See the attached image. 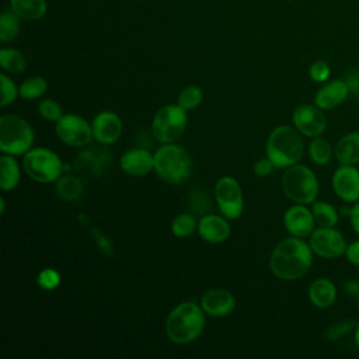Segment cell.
<instances>
[{
	"label": "cell",
	"mask_w": 359,
	"mask_h": 359,
	"mask_svg": "<svg viewBox=\"0 0 359 359\" xmlns=\"http://www.w3.org/2000/svg\"><path fill=\"white\" fill-rule=\"evenodd\" d=\"M313 264V250L303 238L292 236L276 244L269 258L271 272L282 280L304 276Z\"/></svg>",
	"instance_id": "1"
},
{
	"label": "cell",
	"mask_w": 359,
	"mask_h": 359,
	"mask_svg": "<svg viewBox=\"0 0 359 359\" xmlns=\"http://www.w3.org/2000/svg\"><path fill=\"white\" fill-rule=\"evenodd\" d=\"M203 309L192 302L177 304L167 316L165 335L178 345L195 341L203 331L205 314Z\"/></svg>",
	"instance_id": "2"
},
{
	"label": "cell",
	"mask_w": 359,
	"mask_h": 359,
	"mask_svg": "<svg viewBox=\"0 0 359 359\" xmlns=\"http://www.w3.org/2000/svg\"><path fill=\"white\" fill-rule=\"evenodd\" d=\"M300 132L292 126L280 125L276 126L265 146V154L275 165V168H287L297 164L304 154L303 139Z\"/></svg>",
	"instance_id": "3"
},
{
	"label": "cell",
	"mask_w": 359,
	"mask_h": 359,
	"mask_svg": "<svg viewBox=\"0 0 359 359\" xmlns=\"http://www.w3.org/2000/svg\"><path fill=\"white\" fill-rule=\"evenodd\" d=\"M154 171L160 180L177 185L188 180L192 171L189 153L174 143H164L154 153Z\"/></svg>",
	"instance_id": "4"
},
{
	"label": "cell",
	"mask_w": 359,
	"mask_h": 359,
	"mask_svg": "<svg viewBox=\"0 0 359 359\" xmlns=\"http://www.w3.org/2000/svg\"><path fill=\"white\" fill-rule=\"evenodd\" d=\"M34 130L18 115L4 114L0 116V150L6 154L20 156L32 149Z\"/></svg>",
	"instance_id": "5"
},
{
	"label": "cell",
	"mask_w": 359,
	"mask_h": 359,
	"mask_svg": "<svg viewBox=\"0 0 359 359\" xmlns=\"http://www.w3.org/2000/svg\"><path fill=\"white\" fill-rule=\"evenodd\" d=\"M282 189L290 201L309 205L317 199L318 180L309 167L293 164L282 175Z\"/></svg>",
	"instance_id": "6"
},
{
	"label": "cell",
	"mask_w": 359,
	"mask_h": 359,
	"mask_svg": "<svg viewBox=\"0 0 359 359\" xmlns=\"http://www.w3.org/2000/svg\"><path fill=\"white\" fill-rule=\"evenodd\" d=\"M22 167L31 180L41 184L56 182L65 170L60 157L45 147H34L28 150L24 154Z\"/></svg>",
	"instance_id": "7"
},
{
	"label": "cell",
	"mask_w": 359,
	"mask_h": 359,
	"mask_svg": "<svg viewBox=\"0 0 359 359\" xmlns=\"http://www.w3.org/2000/svg\"><path fill=\"white\" fill-rule=\"evenodd\" d=\"M188 122L187 109L180 104L160 108L151 121V133L160 143H174L185 132Z\"/></svg>",
	"instance_id": "8"
},
{
	"label": "cell",
	"mask_w": 359,
	"mask_h": 359,
	"mask_svg": "<svg viewBox=\"0 0 359 359\" xmlns=\"http://www.w3.org/2000/svg\"><path fill=\"white\" fill-rule=\"evenodd\" d=\"M215 201L224 217L238 219L244 209L243 191L234 177L224 175L215 184Z\"/></svg>",
	"instance_id": "9"
},
{
	"label": "cell",
	"mask_w": 359,
	"mask_h": 359,
	"mask_svg": "<svg viewBox=\"0 0 359 359\" xmlns=\"http://www.w3.org/2000/svg\"><path fill=\"white\" fill-rule=\"evenodd\" d=\"M55 132L65 144L72 147H84L90 144L94 137L91 125L76 114L62 115V118L55 122Z\"/></svg>",
	"instance_id": "10"
},
{
	"label": "cell",
	"mask_w": 359,
	"mask_h": 359,
	"mask_svg": "<svg viewBox=\"0 0 359 359\" xmlns=\"http://www.w3.org/2000/svg\"><path fill=\"white\" fill-rule=\"evenodd\" d=\"M309 244L314 254L327 259H334L345 255L348 245L342 233L334 227H318L313 230Z\"/></svg>",
	"instance_id": "11"
},
{
	"label": "cell",
	"mask_w": 359,
	"mask_h": 359,
	"mask_svg": "<svg viewBox=\"0 0 359 359\" xmlns=\"http://www.w3.org/2000/svg\"><path fill=\"white\" fill-rule=\"evenodd\" d=\"M292 121L294 128L307 137L320 136L327 126V118L316 104H300L293 109Z\"/></svg>",
	"instance_id": "12"
},
{
	"label": "cell",
	"mask_w": 359,
	"mask_h": 359,
	"mask_svg": "<svg viewBox=\"0 0 359 359\" xmlns=\"http://www.w3.org/2000/svg\"><path fill=\"white\" fill-rule=\"evenodd\" d=\"M111 165V153L105 147H88L83 150L76 161L74 168L86 178H98L104 175Z\"/></svg>",
	"instance_id": "13"
},
{
	"label": "cell",
	"mask_w": 359,
	"mask_h": 359,
	"mask_svg": "<svg viewBox=\"0 0 359 359\" xmlns=\"http://www.w3.org/2000/svg\"><path fill=\"white\" fill-rule=\"evenodd\" d=\"M332 189L344 202L359 201V170L355 165L341 164L332 175Z\"/></svg>",
	"instance_id": "14"
},
{
	"label": "cell",
	"mask_w": 359,
	"mask_h": 359,
	"mask_svg": "<svg viewBox=\"0 0 359 359\" xmlns=\"http://www.w3.org/2000/svg\"><path fill=\"white\" fill-rule=\"evenodd\" d=\"M91 128L94 139L104 146L115 143L121 137L123 130L121 118L112 111L98 112L91 122Z\"/></svg>",
	"instance_id": "15"
},
{
	"label": "cell",
	"mask_w": 359,
	"mask_h": 359,
	"mask_svg": "<svg viewBox=\"0 0 359 359\" xmlns=\"http://www.w3.org/2000/svg\"><path fill=\"white\" fill-rule=\"evenodd\" d=\"M283 223L286 230L296 237L304 238L314 230V216L311 209L306 208L303 203H296L290 206L283 216Z\"/></svg>",
	"instance_id": "16"
},
{
	"label": "cell",
	"mask_w": 359,
	"mask_h": 359,
	"mask_svg": "<svg viewBox=\"0 0 359 359\" xmlns=\"http://www.w3.org/2000/svg\"><path fill=\"white\" fill-rule=\"evenodd\" d=\"M201 307L210 317H226L236 309V299L226 289H209L201 297Z\"/></svg>",
	"instance_id": "17"
},
{
	"label": "cell",
	"mask_w": 359,
	"mask_h": 359,
	"mask_svg": "<svg viewBox=\"0 0 359 359\" xmlns=\"http://www.w3.org/2000/svg\"><path fill=\"white\" fill-rule=\"evenodd\" d=\"M196 231L202 240L212 244H219L230 237L231 227L227 222V217L208 213L199 219Z\"/></svg>",
	"instance_id": "18"
},
{
	"label": "cell",
	"mask_w": 359,
	"mask_h": 359,
	"mask_svg": "<svg viewBox=\"0 0 359 359\" xmlns=\"http://www.w3.org/2000/svg\"><path fill=\"white\" fill-rule=\"evenodd\" d=\"M119 167L123 172L133 177L146 175L154 170V154L142 147L130 149L121 156Z\"/></svg>",
	"instance_id": "19"
},
{
	"label": "cell",
	"mask_w": 359,
	"mask_h": 359,
	"mask_svg": "<svg viewBox=\"0 0 359 359\" xmlns=\"http://www.w3.org/2000/svg\"><path fill=\"white\" fill-rule=\"evenodd\" d=\"M349 95L351 94H349L348 86L344 80H331V81H327L316 93L314 104L323 111L332 109L341 105Z\"/></svg>",
	"instance_id": "20"
},
{
	"label": "cell",
	"mask_w": 359,
	"mask_h": 359,
	"mask_svg": "<svg viewBox=\"0 0 359 359\" xmlns=\"http://www.w3.org/2000/svg\"><path fill=\"white\" fill-rule=\"evenodd\" d=\"M309 299L318 309H328L335 303L337 287L327 278H317L309 286Z\"/></svg>",
	"instance_id": "21"
},
{
	"label": "cell",
	"mask_w": 359,
	"mask_h": 359,
	"mask_svg": "<svg viewBox=\"0 0 359 359\" xmlns=\"http://www.w3.org/2000/svg\"><path fill=\"white\" fill-rule=\"evenodd\" d=\"M334 154L339 164H359V132H351L342 136L335 144Z\"/></svg>",
	"instance_id": "22"
},
{
	"label": "cell",
	"mask_w": 359,
	"mask_h": 359,
	"mask_svg": "<svg viewBox=\"0 0 359 359\" xmlns=\"http://www.w3.org/2000/svg\"><path fill=\"white\" fill-rule=\"evenodd\" d=\"M57 196L65 202H76L84 195L83 180L73 174H62L55 184Z\"/></svg>",
	"instance_id": "23"
},
{
	"label": "cell",
	"mask_w": 359,
	"mask_h": 359,
	"mask_svg": "<svg viewBox=\"0 0 359 359\" xmlns=\"http://www.w3.org/2000/svg\"><path fill=\"white\" fill-rule=\"evenodd\" d=\"M20 182V165L11 154L0 157V188L3 191H13Z\"/></svg>",
	"instance_id": "24"
},
{
	"label": "cell",
	"mask_w": 359,
	"mask_h": 359,
	"mask_svg": "<svg viewBox=\"0 0 359 359\" xmlns=\"http://www.w3.org/2000/svg\"><path fill=\"white\" fill-rule=\"evenodd\" d=\"M10 4L22 20H39L46 13V0H10Z\"/></svg>",
	"instance_id": "25"
},
{
	"label": "cell",
	"mask_w": 359,
	"mask_h": 359,
	"mask_svg": "<svg viewBox=\"0 0 359 359\" xmlns=\"http://www.w3.org/2000/svg\"><path fill=\"white\" fill-rule=\"evenodd\" d=\"M0 66L8 73L20 74L27 69V59L20 50L4 48L0 50Z\"/></svg>",
	"instance_id": "26"
},
{
	"label": "cell",
	"mask_w": 359,
	"mask_h": 359,
	"mask_svg": "<svg viewBox=\"0 0 359 359\" xmlns=\"http://www.w3.org/2000/svg\"><path fill=\"white\" fill-rule=\"evenodd\" d=\"M311 212L320 227H334L338 223V212L331 203L314 201L311 203Z\"/></svg>",
	"instance_id": "27"
},
{
	"label": "cell",
	"mask_w": 359,
	"mask_h": 359,
	"mask_svg": "<svg viewBox=\"0 0 359 359\" xmlns=\"http://www.w3.org/2000/svg\"><path fill=\"white\" fill-rule=\"evenodd\" d=\"M332 154H334V150L327 139H324L321 136H316L311 140V143L309 146V156L314 164L324 165V164L330 163Z\"/></svg>",
	"instance_id": "28"
},
{
	"label": "cell",
	"mask_w": 359,
	"mask_h": 359,
	"mask_svg": "<svg viewBox=\"0 0 359 359\" xmlns=\"http://www.w3.org/2000/svg\"><path fill=\"white\" fill-rule=\"evenodd\" d=\"M20 31V17L13 10H4L0 14V41H13Z\"/></svg>",
	"instance_id": "29"
},
{
	"label": "cell",
	"mask_w": 359,
	"mask_h": 359,
	"mask_svg": "<svg viewBox=\"0 0 359 359\" xmlns=\"http://www.w3.org/2000/svg\"><path fill=\"white\" fill-rule=\"evenodd\" d=\"M196 229H198V222L195 216L189 212L177 215L171 223V231L178 238L189 237Z\"/></svg>",
	"instance_id": "30"
},
{
	"label": "cell",
	"mask_w": 359,
	"mask_h": 359,
	"mask_svg": "<svg viewBox=\"0 0 359 359\" xmlns=\"http://www.w3.org/2000/svg\"><path fill=\"white\" fill-rule=\"evenodd\" d=\"M46 88H48V83L43 77L32 76L21 83V86L18 87V93H20V97H22L24 100H35L43 95Z\"/></svg>",
	"instance_id": "31"
},
{
	"label": "cell",
	"mask_w": 359,
	"mask_h": 359,
	"mask_svg": "<svg viewBox=\"0 0 359 359\" xmlns=\"http://www.w3.org/2000/svg\"><path fill=\"white\" fill-rule=\"evenodd\" d=\"M187 206H188V212L192 213L194 216H203V215H208L210 209V199L203 189L195 188L188 195Z\"/></svg>",
	"instance_id": "32"
},
{
	"label": "cell",
	"mask_w": 359,
	"mask_h": 359,
	"mask_svg": "<svg viewBox=\"0 0 359 359\" xmlns=\"http://www.w3.org/2000/svg\"><path fill=\"white\" fill-rule=\"evenodd\" d=\"M203 100V91L198 86H187L180 94H178V102L184 109L191 111L198 108L202 104Z\"/></svg>",
	"instance_id": "33"
},
{
	"label": "cell",
	"mask_w": 359,
	"mask_h": 359,
	"mask_svg": "<svg viewBox=\"0 0 359 359\" xmlns=\"http://www.w3.org/2000/svg\"><path fill=\"white\" fill-rule=\"evenodd\" d=\"M356 327L355 320H341L331 324L325 331V338L330 341H338L351 334Z\"/></svg>",
	"instance_id": "34"
},
{
	"label": "cell",
	"mask_w": 359,
	"mask_h": 359,
	"mask_svg": "<svg viewBox=\"0 0 359 359\" xmlns=\"http://www.w3.org/2000/svg\"><path fill=\"white\" fill-rule=\"evenodd\" d=\"M39 115L50 122H57L62 118V107L52 98H43L38 104Z\"/></svg>",
	"instance_id": "35"
},
{
	"label": "cell",
	"mask_w": 359,
	"mask_h": 359,
	"mask_svg": "<svg viewBox=\"0 0 359 359\" xmlns=\"http://www.w3.org/2000/svg\"><path fill=\"white\" fill-rule=\"evenodd\" d=\"M36 283L42 290H53L60 285V273L53 268H45L38 273Z\"/></svg>",
	"instance_id": "36"
},
{
	"label": "cell",
	"mask_w": 359,
	"mask_h": 359,
	"mask_svg": "<svg viewBox=\"0 0 359 359\" xmlns=\"http://www.w3.org/2000/svg\"><path fill=\"white\" fill-rule=\"evenodd\" d=\"M0 84H1L0 105L7 107L15 101V98H17V95H20V93H18V88L14 84V81L6 74H0Z\"/></svg>",
	"instance_id": "37"
},
{
	"label": "cell",
	"mask_w": 359,
	"mask_h": 359,
	"mask_svg": "<svg viewBox=\"0 0 359 359\" xmlns=\"http://www.w3.org/2000/svg\"><path fill=\"white\" fill-rule=\"evenodd\" d=\"M330 74H331L330 65L324 60H316L314 63H311L309 69V76L316 83H325L330 79Z\"/></svg>",
	"instance_id": "38"
},
{
	"label": "cell",
	"mask_w": 359,
	"mask_h": 359,
	"mask_svg": "<svg viewBox=\"0 0 359 359\" xmlns=\"http://www.w3.org/2000/svg\"><path fill=\"white\" fill-rule=\"evenodd\" d=\"M348 86V90H349V94L355 98H359V70L353 69V70H349L346 74H345V80H344Z\"/></svg>",
	"instance_id": "39"
},
{
	"label": "cell",
	"mask_w": 359,
	"mask_h": 359,
	"mask_svg": "<svg viewBox=\"0 0 359 359\" xmlns=\"http://www.w3.org/2000/svg\"><path fill=\"white\" fill-rule=\"evenodd\" d=\"M91 234H93V238L94 241L97 243V245L100 247V250L105 254V255H109L112 254V244L111 241L98 230V229H91Z\"/></svg>",
	"instance_id": "40"
},
{
	"label": "cell",
	"mask_w": 359,
	"mask_h": 359,
	"mask_svg": "<svg viewBox=\"0 0 359 359\" xmlns=\"http://www.w3.org/2000/svg\"><path fill=\"white\" fill-rule=\"evenodd\" d=\"M273 168H275V165L271 163V160H269L268 157H265V158L258 160V161L254 164V174H255L257 177H265V175L271 174Z\"/></svg>",
	"instance_id": "41"
},
{
	"label": "cell",
	"mask_w": 359,
	"mask_h": 359,
	"mask_svg": "<svg viewBox=\"0 0 359 359\" xmlns=\"http://www.w3.org/2000/svg\"><path fill=\"white\" fill-rule=\"evenodd\" d=\"M345 257L346 259L352 264L359 266V240L351 243L346 245V251H345Z\"/></svg>",
	"instance_id": "42"
},
{
	"label": "cell",
	"mask_w": 359,
	"mask_h": 359,
	"mask_svg": "<svg viewBox=\"0 0 359 359\" xmlns=\"http://www.w3.org/2000/svg\"><path fill=\"white\" fill-rule=\"evenodd\" d=\"M348 216H349L352 229L356 231V234H359V201L349 209Z\"/></svg>",
	"instance_id": "43"
},
{
	"label": "cell",
	"mask_w": 359,
	"mask_h": 359,
	"mask_svg": "<svg viewBox=\"0 0 359 359\" xmlns=\"http://www.w3.org/2000/svg\"><path fill=\"white\" fill-rule=\"evenodd\" d=\"M344 290L346 292L348 296L358 297L359 296V280L358 279H348L344 283Z\"/></svg>",
	"instance_id": "44"
},
{
	"label": "cell",
	"mask_w": 359,
	"mask_h": 359,
	"mask_svg": "<svg viewBox=\"0 0 359 359\" xmlns=\"http://www.w3.org/2000/svg\"><path fill=\"white\" fill-rule=\"evenodd\" d=\"M353 341H355V345L359 349V323H356V327L353 330Z\"/></svg>",
	"instance_id": "45"
},
{
	"label": "cell",
	"mask_w": 359,
	"mask_h": 359,
	"mask_svg": "<svg viewBox=\"0 0 359 359\" xmlns=\"http://www.w3.org/2000/svg\"><path fill=\"white\" fill-rule=\"evenodd\" d=\"M0 205H1V210H0V213H1V215H4V212H6V202H4V199H3V198L0 199Z\"/></svg>",
	"instance_id": "46"
},
{
	"label": "cell",
	"mask_w": 359,
	"mask_h": 359,
	"mask_svg": "<svg viewBox=\"0 0 359 359\" xmlns=\"http://www.w3.org/2000/svg\"><path fill=\"white\" fill-rule=\"evenodd\" d=\"M358 307H359V296H358Z\"/></svg>",
	"instance_id": "47"
}]
</instances>
